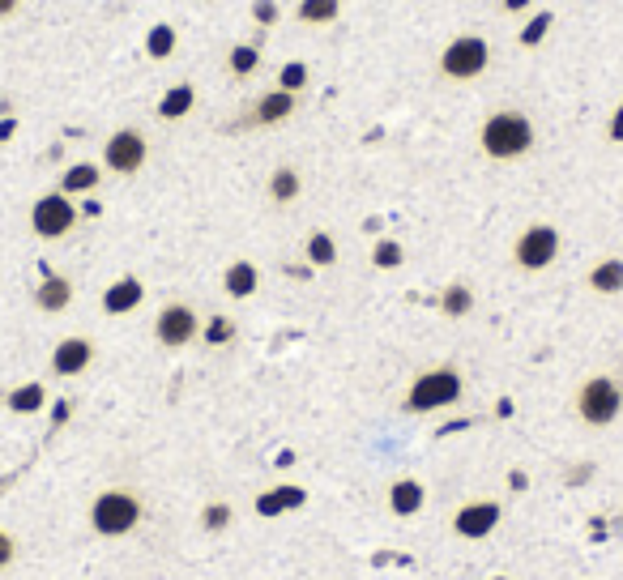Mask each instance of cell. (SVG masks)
Returning a JSON list of instances; mask_svg holds the SVG:
<instances>
[{
    "label": "cell",
    "mask_w": 623,
    "mask_h": 580,
    "mask_svg": "<svg viewBox=\"0 0 623 580\" xmlns=\"http://www.w3.org/2000/svg\"><path fill=\"white\" fill-rule=\"evenodd\" d=\"M478 150L495 158V163H517V158L534 150V120L517 107L491 111L483 128H478Z\"/></svg>",
    "instance_id": "obj_1"
},
{
    "label": "cell",
    "mask_w": 623,
    "mask_h": 580,
    "mask_svg": "<svg viewBox=\"0 0 623 580\" xmlns=\"http://www.w3.org/2000/svg\"><path fill=\"white\" fill-rule=\"evenodd\" d=\"M141 517H146L141 499L124 487H111L103 495H94V504H90V529L99 538H129L141 525Z\"/></svg>",
    "instance_id": "obj_2"
},
{
    "label": "cell",
    "mask_w": 623,
    "mask_h": 580,
    "mask_svg": "<svg viewBox=\"0 0 623 580\" xmlns=\"http://www.w3.org/2000/svg\"><path fill=\"white\" fill-rule=\"evenodd\" d=\"M461 372L457 367H431V372L423 376H414L410 380V389H406V401H402V410L406 414H431V410H449L461 401Z\"/></svg>",
    "instance_id": "obj_3"
},
{
    "label": "cell",
    "mask_w": 623,
    "mask_h": 580,
    "mask_svg": "<svg viewBox=\"0 0 623 580\" xmlns=\"http://www.w3.org/2000/svg\"><path fill=\"white\" fill-rule=\"evenodd\" d=\"M487 69H491V43L483 35H470V30L449 39V47L440 52V77H449V82H474Z\"/></svg>",
    "instance_id": "obj_4"
},
{
    "label": "cell",
    "mask_w": 623,
    "mask_h": 580,
    "mask_svg": "<svg viewBox=\"0 0 623 580\" xmlns=\"http://www.w3.org/2000/svg\"><path fill=\"white\" fill-rule=\"evenodd\" d=\"M559 248H564L559 227H551V222H530L513 244V265L525 269V273H542V269H551L559 261Z\"/></svg>",
    "instance_id": "obj_5"
},
{
    "label": "cell",
    "mask_w": 623,
    "mask_h": 580,
    "mask_svg": "<svg viewBox=\"0 0 623 580\" xmlns=\"http://www.w3.org/2000/svg\"><path fill=\"white\" fill-rule=\"evenodd\" d=\"M623 410V389L611 376H589L577 389V418L589 427H611Z\"/></svg>",
    "instance_id": "obj_6"
},
{
    "label": "cell",
    "mask_w": 623,
    "mask_h": 580,
    "mask_svg": "<svg viewBox=\"0 0 623 580\" xmlns=\"http://www.w3.org/2000/svg\"><path fill=\"white\" fill-rule=\"evenodd\" d=\"M77 218H82V209H77V201L69 197V192H43V197L30 205V231H35L39 239H65Z\"/></svg>",
    "instance_id": "obj_7"
},
{
    "label": "cell",
    "mask_w": 623,
    "mask_h": 580,
    "mask_svg": "<svg viewBox=\"0 0 623 580\" xmlns=\"http://www.w3.org/2000/svg\"><path fill=\"white\" fill-rule=\"evenodd\" d=\"M154 337H158V346H167V350H184V346H193L197 337H201V316L193 303H163L154 316Z\"/></svg>",
    "instance_id": "obj_8"
},
{
    "label": "cell",
    "mask_w": 623,
    "mask_h": 580,
    "mask_svg": "<svg viewBox=\"0 0 623 580\" xmlns=\"http://www.w3.org/2000/svg\"><path fill=\"white\" fill-rule=\"evenodd\" d=\"M103 163L111 175H137L150 163V141L141 128H116L103 145Z\"/></svg>",
    "instance_id": "obj_9"
},
{
    "label": "cell",
    "mask_w": 623,
    "mask_h": 580,
    "mask_svg": "<svg viewBox=\"0 0 623 580\" xmlns=\"http://www.w3.org/2000/svg\"><path fill=\"white\" fill-rule=\"evenodd\" d=\"M500 517H504L500 499H466V504L453 512V534L466 538V542H483L495 534Z\"/></svg>",
    "instance_id": "obj_10"
},
{
    "label": "cell",
    "mask_w": 623,
    "mask_h": 580,
    "mask_svg": "<svg viewBox=\"0 0 623 580\" xmlns=\"http://www.w3.org/2000/svg\"><path fill=\"white\" fill-rule=\"evenodd\" d=\"M94 363V342L90 337H60L56 350H52V376H82L86 367Z\"/></svg>",
    "instance_id": "obj_11"
},
{
    "label": "cell",
    "mask_w": 623,
    "mask_h": 580,
    "mask_svg": "<svg viewBox=\"0 0 623 580\" xmlns=\"http://www.w3.org/2000/svg\"><path fill=\"white\" fill-rule=\"evenodd\" d=\"M141 299H146V282L137 278V273H124V278H116L107 290H103V312L107 316H129L141 308Z\"/></svg>",
    "instance_id": "obj_12"
},
{
    "label": "cell",
    "mask_w": 623,
    "mask_h": 580,
    "mask_svg": "<svg viewBox=\"0 0 623 580\" xmlns=\"http://www.w3.org/2000/svg\"><path fill=\"white\" fill-rule=\"evenodd\" d=\"M295 107H299V94L291 90H265L261 99H257V111H252V124H261V128H274L282 120H291L295 116Z\"/></svg>",
    "instance_id": "obj_13"
},
{
    "label": "cell",
    "mask_w": 623,
    "mask_h": 580,
    "mask_svg": "<svg viewBox=\"0 0 623 580\" xmlns=\"http://www.w3.org/2000/svg\"><path fill=\"white\" fill-rule=\"evenodd\" d=\"M73 303V282L65 273H47V278L35 286V308L47 316H60Z\"/></svg>",
    "instance_id": "obj_14"
},
{
    "label": "cell",
    "mask_w": 623,
    "mask_h": 580,
    "mask_svg": "<svg viewBox=\"0 0 623 580\" xmlns=\"http://www.w3.org/2000/svg\"><path fill=\"white\" fill-rule=\"evenodd\" d=\"M222 290H227L231 299H252L261 290V269L252 261H231L227 273H222Z\"/></svg>",
    "instance_id": "obj_15"
},
{
    "label": "cell",
    "mask_w": 623,
    "mask_h": 580,
    "mask_svg": "<svg viewBox=\"0 0 623 580\" xmlns=\"http://www.w3.org/2000/svg\"><path fill=\"white\" fill-rule=\"evenodd\" d=\"M193 107H197V86L193 82H175L163 99H158V120H184V116H193Z\"/></svg>",
    "instance_id": "obj_16"
},
{
    "label": "cell",
    "mask_w": 623,
    "mask_h": 580,
    "mask_svg": "<svg viewBox=\"0 0 623 580\" xmlns=\"http://www.w3.org/2000/svg\"><path fill=\"white\" fill-rule=\"evenodd\" d=\"M423 504H427V491H423L419 478H397L393 487H389L393 517H414V512H423Z\"/></svg>",
    "instance_id": "obj_17"
},
{
    "label": "cell",
    "mask_w": 623,
    "mask_h": 580,
    "mask_svg": "<svg viewBox=\"0 0 623 580\" xmlns=\"http://www.w3.org/2000/svg\"><path fill=\"white\" fill-rule=\"evenodd\" d=\"M308 504V491L303 487H274V491H261L257 495V512L261 517H282V512H295Z\"/></svg>",
    "instance_id": "obj_18"
},
{
    "label": "cell",
    "mask_w": 623,
    "mask_h": 580,
    "mask_svg": "<svg viewBox=\"0 0 623 580\" xmlns=\"http://www.w3.org/2000/svg\"><path fill=\"white\" fill-rule=\"evenodd\" d=\"M265 192H269V201H274V205H295L299 192H303V175L295 167H274Z\"/></svg>",
    "instance_id": "obj_19"
},
{
    "label": "cell",
    "mask_w": 623,
    "mask_h": 580,
    "mask_svg": "<svg viewBox=\"0 0 623 580\" xmlns=\"http://www.w3.org/2000/svg\"><path fill=\"white\" fill-rule=\"evenodd\" d=\"M227 73L235 82H248V77L261 73V47L257 43H235L227 52Z\"/></svg>",
    "instance_id": "obj_20"
},
{
    "label": "cell",
    "mask_w": 623,
    "mask_h": 580,
    "mask_svg": "<svg viewBox=\"0 0 623 580\" xmlns=\"http://www.w3.org/2000/svg\"><path fill=\"white\" fill-rule=\"evenodd\" d=\"M589 290H598V295H619L623 290V261L619 256H602V261L589 269Z\"/></svg>",
    "instance_id": "obj_21"
},
{
    "label": "cell",
    "mask_w": 623,
    "mask_h": 580,
    "mask_svg": "<svg viewBox=\"0 0 623 580\" xmlns=\"http://www.w3.org/2000/svg\"><path fill=\"white\" fill-rule=\"evenodd\" d=\"M5 406H9L13 414H39V410L47 406V389H43L39 380H26V384H18V389H9Z\"/></svg>",
    "instance_id": "obj_22"
},
{
    "label": "cell",
    "mask_w": 623,
    "mask_h": 580,
    "mask_svg": "<svg viewBox=\"0 0 623 580\" xmlns=\"http://www.w3.org/2000/svg\"><path fill=\"white\" fill-rule=\"evenodd\" d=\"M295 18L303 26H333L342 18V0H299Z\"/></svg>",
    "instance_id": "obj_23"
},
{
    "label": "cell",
    "mask_w": 623,
    "mask_h": 580,
    "mask_svg": "<svg viewBox=\"0 0 623 580\" xmlns=\"http://www.w3.org/2000/svg\"><path fill=\"white\" fill-rule=\"evenodd\" d=\"M103 180V171L94 163H73L65 175H60V192H69V197H82V192H94Z\"/></svg>",
    "instance_id": "obj_24"
},
{
    "label": "cell",
    "mask_w": 623,
    "mask_h": 580,
    "mask_svg": "<svg viewBox=\"0 0 623 580\" xmlns=\"http://www.w3.org/2000/svg\"><path fill=\"white\" fill-rule=\"evenodd\" d=\"M303 256H308L312 269H329V265H338V244H333L329 231H312L308 244H303Z\"/></svg>",
    "instance_id": "obj_25"
},
{
    "label": "cell",
    "mask_w": 623,
    "mask_h": 580,
    "mask_svg": "<svg viewBox=\"0 0 623 580\" xmlns=\"http://www.w3.org/2000/svg\"><path fill=\"white\" fill-rule=\"evenodd\" d=\"M175 43H180L175 26H171V22H154L150 35H146V56H150V60H171V56H175Z\"/></svg>",
    "instance_id": "obj_26"
},
{
    "label": "cell",
    "mask_w": 623,
    "mask_h": 580,
    "mask_svg": "<svg viewBox=\"0 0 623 580\" xmlns=\"http://www.w3.org/2000/svg\"><path fill=\"white\" fill-rule=\"evenodd\" d=\"M440 308H444V316H453V320L470 316V312H474V290H470L466 282H453V286H444V295H440Z\"/></svg>",
    "instance_id": "obj_27"
},
{
    "label": "cell",
    "mask_w": 623,
    "mask_h": 580,
    "mask_svg": "<svg viewBox=\"0 0 623 580\" xmlns=\"http://www.w3.org/2000/svg\"><path fill=\"white\" fill-rule=\"evenodd\" d=\"M551 26H555V13L551 9H538L530 22L521 26V35H517V43L525 47V52H534V47H542V39L551 35Z\"/></svg>",
    "instance_id": "obj_28"
},
{
    "label": "cell",
    "mask_w": 623,
    "mask_h": 580,
    "mask_svg": "<svg viewBox=\"0 0 623 580\" xmlns=\"http://www.w3.org/2000/svg\"><path fill=\"white\" fill-rule=\"evenodd\" d=\"M406 261V248L397 244V239H376L372 244V265L376 269H402Z\"/></svg>",
    "instance_id": "obj_29"
},
{
    "label": "cell",
    "mask_w": 623,
    "mask_h": 580,
    "mask_svg": "<svg viewBox=\"0 0 623 580\" xmlns=\"http://www.w3.org/2000/svg\"><path fill=\"white\" fill-rule=\"evenodd\" d=\"M205 346H231L235 342V320L231 316H210V325H201Z\"/></svg>",
    "instance_id": "obj_30"
},
{
    "label": "cell",
    "mask_w": 623,
    "mask_h": 580,
    "mask_svg": "<svg viewBox=\"0 0 623 580\" xmlns=\"http://www.w3.org/2000/svg\"><path fill=\"white\" fill-rule=\"evenodd\" d=\"M231 521H235V512H231V504H222V499H214V504L201 508V529H210V534L231 529Z\"/></svg>",
    "instance_id": "obj_31"
},
{
    "label": "cell",
    "mask_w": 623,
    "mask_h": 580,
    "mask_svg": "<svg viewBox=\"0 0 623 580\" xmlns=\"http://www.w3.org/2000/svg\"><path fill=\"white\" fill-rule=\"evenodd\" d=\"M308 64H303V60H286L282 64V69H278V90H291V94H299L303 86H308Z\"/></svg>",
    "instance_id": "obj_32"
},
{
    "label": "cell",
    "mask_w": 623,
    "mask_h": 580,
    "mask_svg": "<svg viewBox=\"0 0 623 580\" xmlns=\"http://www.w3.org/2000/svg\"><path fill=\"white\" fill-rule=\"evenodd\" d=\"M252 22H257V26H278V5H274V0H252Z\"/></svg>",
    "instance_id": "obj_33"
},
{
    "label": "cell",
    "mask_w": 623,
    "mask_h": 580,
    "mask_svg": "<svg viewBox=\"0 0 623 580\" xmlns=\"http://www.w3.org/2000/svg\"><path fill=\"white\" fill-rule=\"evenodd\" d=\"M13 559H18V538H13L9 529H0V572H5Z\"/></svg>",
    "instance_id": "obj_34"
},
{
    "label": "cell",
    "mask_w": 623,
    "mask_h": 580,
    "mask_svg": "<svg viewBox=\"0 0 623 580\" xmlns=\"http://www.w3.org/2000/svg\"><path fill=\"white\" fill-rule=\"evenodd\" d=\"M606 141H615V145L623 141V103L611 111V120H606Z\"/></svg>",
    "instance_id": "obj_35"
},
{
    "label": "cell",
    "mask_w": 623,
    "mask_h": 580,
    "mask_svg": "<svg viewBox=\"0 0 623 580\" xmlns=\"http://www.w3.org/2000/svg\"><path fill=\"white\" fill-rule=\"evenodd\" d=\"M69 414H73V406H69L65 397H60L56 406H52V427H65V423H69Z\"/></svg>",
    "instance_id": "obj_36"
},
{
    "label": "cell",
    "mask_w": 623,
    "mask_h": 580,
    "mask_svg": "<svg viewBox=\"0 0 623 580\" xmlns=\"http://www.w3.org/2000/svg\"><path fill=\"white\" fill-rule=\"evenodd\" d=\"M18 9H22V0H0V22L18 18Z\"/></svg>",
    "instance_id": "obj_37"
},
{
    "label": "cell",
    "mask_w": 623,
    "mask_h": 580,
    "mask_svg": "<svg viewBox=\"0 0 623 580\" xmlns=\"http://www.w3.org/2000/svg\"><path fill=\"white\" fill-rule=\"evenodd\" d=\"M500 9L504 13H525V9H530V0H500Z\"/></svg>",
    "instance_id": "obj_38"
},
{
    "label": "cell",
    "mask_w": 623,
    "mask_h": 580,
    "mask_svg": "<svg viewBox=\"0 0 623 580\" xmlns=\"http://www.w3.org/2000/svg\"><path fill=\"white\" fill-rule=\"evenodd\" d=\"M508 487H513V491H525V487H530V478H525L521 470H513V474H508Z\"/></svg>",
    "instance_id": "obj_39"
},
{
    "label": "cell",
    "mask_w": 623,
    "mask_h": 580,
    "mask_svg": "<svg viewBox=\"0 0 623 580\" xmlns=\"http://www.w3.org/2000/svg\"><path fill=\"white\" fill-rule=\"evenodd\" d=\"M13 133H18V124H13V120H5V124H0V145H5Z\"/></svg>",
    "instance_id": "obj_40"
},
{
    "label": "cell",
    "mask_w": 623,
    "mask_h": 580,
    "mask_svg": "<svg viewBox=\"0 0 623 580\" xmlns=\"http://www.w3.org/2000/svg\"><path fill=\"white\" fill-rule=\"evenodd\" d=\"M82 214H86V218H99V214H103V205H99V201H86V205H82Z\"/></svg>",
    "instance_id": "obj_41"
},
{
    "label": "cell",
    "mask_w": 623,
    "mask_h": 580,
    "mask_svg": "<svg viewBox=\"0 0 623 580\" xmlns=\"http://www.w3.org/2000/svg\"><path fill=\"white\" fill-rule=\"evenodd\" d=\"M495 414H500V418H508V414H513V401H508V397H500V406H495Z\"/></svg>",
    "instance_id": "obj_42"
}]
</instances>
